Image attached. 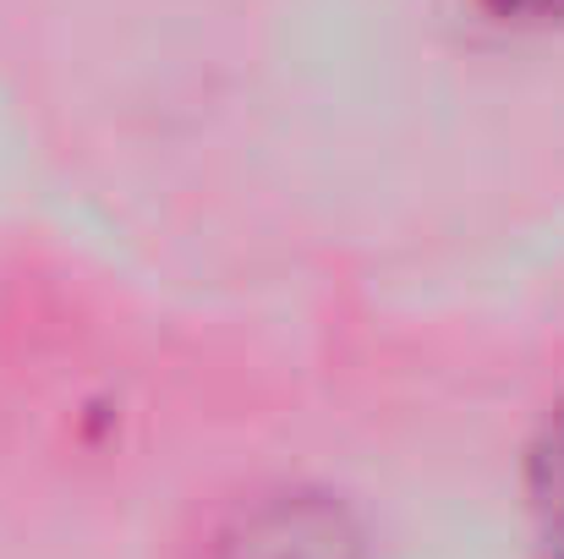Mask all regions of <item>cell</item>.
I'll return each mask as SVG.
<instances>
[{
	"label": "cell",
	"mask_w": 564,
	"mask_h": 559,
	"mask_svg": "<svg viewBox=\"0 0 564 559\" xmlns=\"http://www.w3.org/2000/svg\"><path fill=\"white\" fill-rule=\"evenodd\" d=\"M482 11L505 28H564V0H482Z\"/></svg>",
	"instance_id": "3957f363"
},
{
	"label": "cell",
	"mask_w": 564,
	"mask_h": 559,
	"mask_svg": "<svg viewBox=\"0 0 564 559\" xmlns=\"http://www.w3.org/2000/svg\"><path fill=\"white\" fill-rule=\"evenodd\" d=\"M208 559H368V538L335 494L269 488L219 527Z\"/></svg>",
	"instance_id": "6da1fadb"
},
{
	"label": "cell",
	"mask_w": 564,
	"mask_h": 559,
	"mask_svg": "<svg viewBox=\"0 0 564 559\" xmlns=\"http://www.w3.org/2000/svg\"><path fill=\"white\" fill-rule=\"evenodd\" d=\"M527 505L549 559H564V395L538 417L527 444Z\"/></svg>",
	"instance_id": "7a4b0ae2"
}]
</instances>
